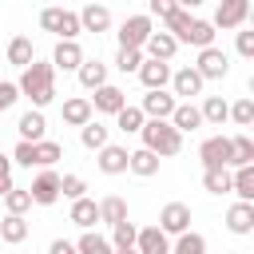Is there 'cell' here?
<instances>
[{
    "mask_svg": "<svg viewBox=\"0 0 254 254\" xmlns=\"http://www.w3.org/2000/svg\"><path fill=\"white\" fill-rule=\"evenodd\" d=\"M28 194H32V206H52V202H60V175H56L52 167L40 171V175L32 179Z\"/></svg>",
    "mask_w": 254,
    "mask_h": 254,
    "instance_id": "9c48e42d",
    "label": "cell"
},
{
    "mask_svg": "<svg viewBox=\"0 0 254 254\" xmlns=\"http://www.w3.org/2000/svg\"><path fill=\"white\" fill-rule=\"evenodd\" d=\"M250 163H254V139L246 131L230 135V171L234 167H250Z\"/></svg>",
    "mask_w": 254,
    "mask_h": 254,
    "instance_id": "4316f807",
    "label": "cell"
},
{
    "mask_svg": "<svg viewBox=\"0 0 254 254\" xmlns=\"http://www.w3.org/2000/svg\"><path fill=\"white\" fill-rule=\"evenodd\" d=\"M99 222H107V226H115V222H127V198H119V194H107V198H99Z\"/></svg>",
    "mask_w": 254,
    "mask_h": 254,
    "instance_id": "4dcf8cb0",
    "label": "cell"
},
{
    "mask_svg": "<svg viewBox=\"0 0 254 254\" xmlns=\"http://www.w3.org/2000/svg\"><path fill=\"white\" fill-rule=\"evenodd\" d=\"M20 95L24 99H32V107L36 111H44L52 99H56V67L52 64H44V60H32L24 71H20Z\"/></svg>",
    "mask_w": 254,
    "mask_h": 254,
    "instance_id": "6da1fadb",
    "label": "cell"
},
{
    "mask_svg": "<svg viewBox=\"0 0 254 254\" xmlns=\"http://www.w3.org/2000/svg\"><path fill=\"white\" fill-rule=\"evenodd\" d=\"M202 187L210 194H230V167H218V171H202Z\"/></svg>",
    "mask_w": 254,
    "mask_h": 254,
    "instance_id": "f35d334b",
    "label": "cell"
},
{
    "mask_svg": "<svg viewBox=\"0 0 254 254\" xmlns=\"http://www.w3.org/2000/svg\"><path fill=\"white\" fill-rule=\"evenodd\" d=\"M119 107H127V95H123V87H115V83H103V87H95V95H91V111H99V115H115Z\"/></svg>",
    "mask_w": 254,
    "mask_h": 254,
    "instance_id": "5bb4252c",
    "label": "cell"
},
{
    "mask_svg": "<svg viewBox=\"0 0 254 254\" xmlns=\"http://www.w3.org/2000/svg\"><path fill=\"white\" fill-rule=\"evenodd\" d=\"M175 52H179V40H175L171 32H151L147 44H143V56H147V60H163V64H171Z\"/></svg>",
    "mask_w": 254,
    "mask_h": 254,
    "instance_id": "2e32d148",
    "label": "cell"
},
{
    "mask_svg": "<svg viewBox=\"0 0 254 254\" xmlns=\"http://www.w3.org/2000/svg\"><path fill=\"white\" fill-rule=\"evenodd\" d=\"M151 32H155V20H151L147 12H139V16H127L115 36H119V48H139V52H143V44H147Z\"/></svg>",
    "mask_w": 254,
    "mask_h": 254,
    "instance_id": "8992f818",
    "label": "cell"
},
{
    "mask_svg": "<svg viewBox=\"0 0 254 254\" xmlns=\"http://www.w3.org/2000/svg\"><path fill=\"white\" fill-rule=\"evenodd\" d=\"M194 20H198L194 12H183V8H175V12H171V16L163 20V24H167V32H171V36H175V40L183 44V40H187V32L194 28Z\"/></svg>",
    "mask_w": 254,
    "mask_h": 254,
    "instance_id": "836d02e7",
    "label": "cell"
},
{
    "mask_svg": "<svg viewBox=\"0 0 254 254\" xmlns=\"http://www.w3.org/2000/svg\"><path fill=\"white\" fill-rule=\"evenodd\" d=\"M135 234H139L135 222H115L107 242H111V250H135Z\"/></svg>",
    "mask_w": 254,
    "mask_h": 254,
    "instance_id": "d590c367",
    "label": "cell"
},
{
    "mask_svg": "<svg viewBox=\"0 0 254 254\" xmlns=\"http://www.w3.org/2000/svg\"><path fill=\"white\" fill-rule=\"evenodd\" d=\"M171 127H175L179 135H187V131H198V127H202V115H198V107H194V103H175V111H171Z\"/></svg>",
    "mask_w": 254,
    "mask_h": 254,
    "instance_id": "603a6c76",
    "label": "cell"
},
{
    "mask_svg": "<svg viewBox=\"0 0 254 254\" xmlns=\"http://www.w3.org/2000/svg\"><path fill=\"white\" fill-rule=\"evenodd\" d=\"M147 56L139 52V48H119V56H115V67L123 71V75H131V71H139V64H143Z\"/></svg>",
    "mask_w": 254,
    "mask_h": 254,
    "instance_id": "7bdbcfd3",
    "label": "cell"
},
{
    "mask_svg": "<svg viewBox=\"0 0 254 254\" xmlns=\"http://www.w3.org/2000/svg\"><path fill=\"white\" fill-rule=\"evenodd\" d=\"M95 4H99V0H95Z\"/></svg>",
    "mask_w": 254,
    "mask_h": 254,
    "instance_id": "db71d44e",
    "label": "cell"
},
{
    "mask_svg": "<svg viewBox=\"0 0 254 254\" xmlns=\"http://www.w3.org/2000/svg\"><path fill=\"white\" fill-rule=\"evenodd\" d=\"M127 147H119V143H107V147H99L95 151V167L103 171V175H127Z\"/></svg>",
    "mask_w": 254,
    "mask_h": 254,
    "instance_id": "4fadbf2b",
    "label": "cell"
},
{
    "mask_svg": "<svg viewBox=\"0 0 254 254\" xmlns=\"http://www.w3.org/2000/svg\"><path fill=\"white\" fill-rule=\"evenodd\" d=\"M67 218H71L79 230H91V226L99 222V202L83 194V198H75V202H71V214H67Z\"/></svg>",
    "mask_w": 254,
    "mask_h": 254,
    "instance_id": "d4e9b609",
    "label": "cell"
},
{
    "mask_svg": "<svg viewBox=\"0 0 254 254\" xmlns=\"http://www.w3.org/2000/svg\"><path fill=\"white\" fill-rule=\"evenodd\" d=\"M234 52H238L242 60H254V32H250V28H238V36H234Z\"/></svg>",
    "mask_w": 254,
    "mask_h": 254,
    "instance_id": "f6af8a7d",
    "label": "cell"
},
{
    "mask_svg": "<svg viewBox=\"0 0 254 254\" xmlns=\"http://www.w3.org/2000/svg\"><path fill=\"white\" fill-rule=\"evenodd\" d=\"M139 135H143V147L151 155H159V159H171V155L183 151V135L171 127V119H147L139 127Z\"/></svg>",
    "mask_w": 254,
    "mask_h": 254,
    "instance_id": "7a4b0ae2",
    "label": "cell"
},
{
    "mask_svg": "<svg viewBox=\"0 0 254 254\" xmlns=\"http://www.w3.org/2000/svg\"><path fill=\"white\" fill-rule=\"evenodd\" d=\"M198 115H202V123L222 127V123H226V115H230V103H226L222 95H206V99H202V107H198Z\"/></svg>",
    "mask_w": 254,
    "mask_h": 254,
    "instance_id": "f546056e",
    "label": "cell"
},
{
    "mask_svg": "<svg viewBox=\"0 0 254 254\" xmlns=\"http://www.w3.org/2000/svg\"><path fill=\"white\" fill-rule=\"evenodd\" d=\"M12 190V159L8 155H0V198Z\"/></svg>",
    "mask_w": 254,
    "mask_h": 254,
    "instance_id": "681fc988",
    "label": "cell"
},
{
    "mask_svg": "<svg viewBox=\"0 0 254 254\" xmlns=\"http://www.w3.org/2000/svg\"><path fill=\"white\" fill-rule=\"evenodd\" d=\"M87 56H83V48H79V40H56V52H52V67L56 71H75L79 64H83Z\"/></svg>",
    "mask_w": 254,
    "mask_h": 254,
    "instance_id": "8fae6325",
    "label": "cell"
},
{
    "mask_svg": "<svg viewBox=\"0 0 254 254\" xmlns=\"http://www.w3.org/2000/svg\"><path fill=\"white\" fill-rule=\"evenodd\" d=\"M40 28L52 32L56 40H75V36L83 32V28H79V16L67 12V8H44V12H40Z\"/></svg>",
    "mask_w": 254,
    "mask_h": 254,
    "instance_id": "3957f363",
    "label": "cell"
},
{
    "mask_svg": "<svg viewBox=\"0 0 254 254\" xmlns=\"http://www.w3.org/2000/svg\"><path fill=\"white\" fill-rule=\"evenodd\" d=\"M75 75H79V87L95 91V87L107 83V64H103V60H83V64L75 67Z\"/></svg>",
    "mask_w": 254,
    "mask_h": 254,
    "instance_id": "7402d4cb",
    "label": "cell"
},
{
    "mask_svg": "<svg viewBox=\"0 0 254 254\" xmlns=\"http://www.w3.org/2000/svg\"><path fill=\"white\" fill-rule=\"evenodd\" d=\"M75 250H79V254H115L111 242H107L103 234H95V230H83L79 242H75Z\"/></svg>",
    "mask_w": 254,
    "mask_h": 254,
    "instance_id": "74e56055",
    "label": "cell"
},
{
    "mask_svg": "<svg viewBox=\"0 0 254 254\" xmlns=\"http://www.w3.org/2000/svg\"><path fill=\"white\" fill-rule=\"evenodd\" d=\"M230 194H238V202H254V163L230 171Z\"/></svg>",
    "mask_w": 254,
    "mask_h": 254,
    "instance_id": "cb8c5ba5",
    "label": "cell"
},
{
    "mask_svg": "<svg viewBox=\"0 0 254 254\" xmlns=\"http://www.w3.org/2000/svg\"><path fill=\"white\" fill-rule=\"evenodd\" d=\"M135 254H171V238L159 226H143L135 234Z\"/></svg>",
    "mask_w": 254,
    "mask_h": 254,
    "instance_id": "e0dca14e",
    "label": "cell"
},
{
    "mask_svg": "<svg viewBox=\"0 0 254 254\" xmlns=\"http://www.w3.org/2000/svg\"><path fill=\"white\" fill-rule=\"evenodd\" d=\"M127 171L139 175V179H151V175H159V155H151L147 147H139V151L127 155Z\"/></svg>",
    "mask_w": 254,
    "mask_h": 254,
    "instance_id": "83f0119b",
    "label": "cell"
},
{
    "mask_svg": "<svg viewBox=\"0 0 254 254\" xmlns=\"http://www.w3.org/2000/svg\"><path fill=\"white\" fill-rule=\"evenodd\" d=\"M175 4H179V8H183V12H194V8H202V4H206V0H175Z\"/></svg>",
    "mask_w": 254,
    "mask_h": 254,
    "instance_id": "816d5d0a",
    "label": "cell"
},
{
    "mask_svg": "<svg viewBox=\"0 0 254 254\" xmlns=\"http://www.w3.org/2000/svg\"><path fill=\"white\" fill-rule=\"evenodd\" d=\"M175 8H179L175 0H147V16H159V20H167Z\"/></svg>",
    "mask_w": 254,
    "mask_h": 254,
    "instance_id": "c3c4849f",
    "label": "cell"
},
{
    "mask_svg": "<svg viewBox=\"0 0 254 254\" xmlns=\"http://www.w3.org/2000/svg\"><path fill=\"white\" fill-rule=\"evenodd\" d=\"M60 159H64V147H60L56 139H40V143H36V167L48 171V167H56Z\"/></svg>",
    "mask_w": 254,
    "mask_h": 254,
    "instance_id": "8d00e7d4",
    "label": "cell"
},
{
    "mask_svg": "<svg viewBox=\"0 0 254 254\" xmlns=\"http://www.w3.org/2000/svg\"><path fill=\"white\" fill-rule=\"evenodd\" d=\"M48 254H79V250H75V242H67V238H52Z\"/></svg>",
    "mask_w": 254,
    "mask_h": 254,
    "instance_id": "f907efd6",
    "label": "cell"
},
{
    "mask_svg": "<svg viewBox=\"0 0 254 254\" xmlns=\"http://www.w3.org/2000/svg\"><path fill=\"white\" fill-rule=\"evenodd\" d=\"M246 16H250V0H218V8H214V20H210V28L218 32H238V28H246Z\"/></svg>",
    "mask_w": 254,
    "mask_h": 254,
    "instance_id": "5b68a950",
    "label": "cell"
},
{
    "mask_svg": "<svg viewBox=\"0 0 254 254\" xmlns=\"http://www.w3.org/2000/svg\"><path fill=\"white\" fill-rule=\"evenodd\" d=\"M183 44H190V48H210V44H214V28H210V20H194V28L187 32Z\"/></svg>",
    "mask_w": 254,
    "mask_h": 254,
    "instance_id": "ab89813d",
    "label": "cell"
},
{
    "mask_svg": "<svg viewBox=\"0 0 254 254\" xmlns=\"http://www.w3.org/2000/svg\"><path fill=\"white\" fill-rule=\"evenodd\" d=\"M143 123H147V115H143L139 107H131V103L115 111V127H119L123 135H139V127H143Z\"/></svg>",
    "mask_w": 254,
    "mask_h": 254,
    "instance_id": "e575fe53",
    "label": "cell"
},
{
    "mask_svg": "<svg viewBox=\"0 0 254 254\" xmlns=\"http://www.w3.org/2000/svg\"><path fill=\"white\" fill-rule=\"evenodd\" d=\"M135 75H139V83H143L147 91H163V87L171 83V64H163V60H143Z\"/></svg>",
    "mask_w": 254,
    "mask_h": 254,
    "instance_id": "7c38bea8",
    "label": "cell"
},
{
    "mask_svg": "<svg viewBox=\"0 0 254 254\" xmlns=\"http://www.w3.org/2000/svg\"><path fill=\"white\" fill-rule=\"evenodd\" d=\"M4 56H8V64H12V67H20V71H24V67L36 60V48H32V40H28V36H12Z\"/></svg>",
    "mask_w": 254,
    "mask_h": 254,
    "instance_id": "484cf974",
    "label": "cell"
},
{
    "mask_svg": "<svg viewBox=\"0 0 254 254\" xmlns=\"http://www.w3.org/2000/svg\"><path fill=\"white\" fill-rule=\"evenodd\" d=\"M226 230L230 234H254V202H234L226 210Z\"/></svg>",
    "mask_w": 254,
    "mask_h": 254,
    "instance_id": "d6986e66",
    "label": "cell"
},
{
    "mask_svg": "<svg viewBox=\"0 0 254 254\" xmlns=\"http://www.w3.org/2000/svg\"><path fill=\"white\" fill-rule=\"evenodd\" d=\"M171 254H206V238L198 230H183V234H175Z\"/></svg>",
    "mask_w": 254,
    "mask_h": 254,
    "instance_id": "d6a6232c",
    "label": "cell"
},
{
    "mask_svg": "<svg viewBox=\"0 0 254 254\" xmlns=\"http://www.w3.org/2000/svg\"><path fill=\"white\" fill-rule=\"evenodd\" d=\"M107 135H111V131H107L99 119H91V123H83V127H79V143H83L87 151H99V147H107V143H111Z\"/></svg>",
    "mask_w": 254,
    "mask_h": 254,
    "instance_id": "1f68e13d",
    "label": "cell"
},
{
    "mask_svg": "<svg viewBox=\"0 0 254 254\" xmlns=\"http://www.w3.org/2000/svg\"><path fill=\"white\" fill-rule=\"evenodd\" d=\"M4 210H8V214H28V210H32V194L20 190V187H12V190L4 194Z\"/></svg>",
    "mask_w": 254,
    "mask_h": 254,
    "instance_id": "b9f144b4",
    "label": "cell"
},
{
    "mask_svg": "<svg viewBox=\"0 0 254 254\" xmlns=\"http://www.w3.org/2000/svg\"><path fill=\"white\" fill-rule=\"evenodd\" d=\"M155 226H159L167 238L190 230V206H187V202H167V206L159 210V222H155Z\"/></svg>",
    "mask_w": 254,
    "mask_h": 254,
    "instance_id": "30bf717a",
    "label": "cell"
},
{
    "mask_svg": "<svg viewBox=\"0 0 254 254\" xmlns=\"http://www.w3.org/2000/svg\"><path fill=\"white\" fill-rule=\"evenodd\" d=\"M60 194L75 202V198H83V194H87V183H83L79 175H60Z\"/></svg>",
    "mask_w": 254,
    "mask_h": 254,
    "instance_id": "ee69618b",
    "label": "cell"
},
{
    "mask_svg": "<svg viewBox=\"0 0 254 254\" xmlns=\"http://www.w3.org/2000/svg\"><path fill=\"white\" fill-rule=\"evenodd\" d=\"M91 99L87 95H71V99H64V123L67 127H83V123H91Z\"/></svg>",
    "mask_w": 254,
    "mask_h": 254,
    "instance_id": "44dd1931",
    "label": "cell"
},
{
    "mask_svg": "<svg viewBox=\"0 0 254 254\" xmlns=\"http://www.w3.org/2000/svg\"><path fill=\"white\" fill-rule=\"evenodd\" d=\"M202 79H226L230 75V56L218 48V44H210V48H198V60L190 64Z\"/></svg>",
    "mask_w": 254,
    "mask_h": 254,
    "instance_id": "277c9868",
    "label": "cell"
},
{
    "mask_svg": "<svg viewBox=\"0 0 254 254\" xmlns=\"http://www.w3.org/2000/svg\"><path fill=\"white\" fill-rule=\"evenodd\" d=\"M202 87H206V79H202L194 67L171 71V95H175L179 103H190V95H202Z\"/></svg>",
    "mask_w": 254,
    "mask_h": 254,
    "instance_id": "ba28073f",
    "label": "cell"
},
{
    "mask_svg": "<svg viewBox=\"0 0 254 254\" xmlns=\"http://www.w3.org/2000/svg\"><path fill=\"white\" fill-rule=\"evenodd\" d=\"M16 131H20V143H40L44 139V131H48V119H44V111H24L20 115V123H16Z\"/></svg>",
    "mask_w": 254,
    "mask_h": 254,
    "instance_id": "ffe728a7",
    "label": "cell"
},
{
    "mask_svg": "<svg viewBox=\"0 0 254 254\" xmlns=\"http://www.w3.org/2000/svg\"><path fill=\"white\" fill-rule=\"evenodd\" d=\"M16 99H20V87H16L12 79H0V111L16 107Z\"/></svg>",
    "mask_w": 254,
    "mask_h": 254,
    "instance_id": "7dc6e473",
    "label": "cell"
},
{
    "mask_svg": "<svg viewBox=\"0 0 254 254\" xmlns=\"http://www.w3.org/2000/svg\"><path fill=\"white\" fill-rule=\"evenodd\" d=\"M115 254H135V250H115Z\"/></svg>",
    "mask_w": 254,
    "mask_h": 254,
    "instance_id": "f5cc1de1",
    "label": "cell"
},
{
    "mask_svg": "<svg viewBox=\"0 0 254 254\" xmlns=\"http://www.w3.org/2000/svg\"><path fill=\"white\" fill-rule=\"evenodd\" d=\"M12 159V167L20 163V167H36V143H16V151L8 155Z\"/></svg>",
    "mask_w": 254,
    "mask_h": 254,
    "instance_id": "bcb514c9",
    "label": "cell"
},
{
    "mask_svg": "<svg viewBox=\"0 0 254 254\" xmlns=\"http://www.w3.org/2000/svg\"><path fill=\"white\" fill-rule=\"evenodd\" d=\"M75 16H79V28H83V32H95V36H99V32L111 28V12H107L103 4H95V0H87L83 12H75Z\"/></svg>",
    "mask_w": 254,
    "mask_h": 254,
    "instance_id": "ac0fdd59",
    "label": "cell"
},
{
    "mask_svg": "<svg viewBox=\"0 0 254 254\" xmlns=\"http://www.w3.org/2000/svg\"><path fill=\"white\" fill-rule=\"evenodd\" d=\"M226 119H234V127H250V123H254V99L242 95L238 103H230V115H226Z\"/></svg>",
    "mask_w": 254,
    "mask_h": 254,
    "instance_id": "60d3db41",
    "label": "cell"
},
{
    "mask_svg": "<svg viewBox=\"0 0 254 254\" xmlns=\"http://www.w3.org/2000/svg\"><path fill=\"white\" fill-rule=\"evenodd\" d=\"M28 230H32V226H28L24 214H4V218H0V238H4L8 246H20V242L28 238Z\"/></svg>",
    "mask_w": 254,
    "mask_h": 254,
    "instance_id": "f1b7e54d",
    "label": "cell"
},
{
    "mask_svg": "<svg viewBox=\"0 0 254 254\" xmlns=\"http://www.w3.org/2000/svg\"><path fill=\"white\" fill-rule=\"evenodd\" d=\"M175 103H179V99L163 87V91H147V95H143V103H139V111H143L147 119H171Z\"/></svg>",
    "mask_w": 254,
    "mask_h": 254,
    "instance_id": "9a60e30c",
    "label": "cell"
},
{
    "mask_svg": "<svg viewBox=\"0 0 254 254\" xmlns=\"http://www.w3.org/2000/svg\"><path fill=\"white\" fill-rule=\"evenodd\" d=\"M198 159H202V171L230 167V135H210V139H202Z\"/></svg>",
    "mask_w": 254,
    "mask_h": 254,
    "instance_id": "52a82bcc",
    "label": "cell"
}]
</instances>
